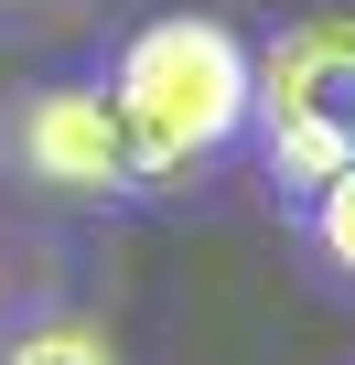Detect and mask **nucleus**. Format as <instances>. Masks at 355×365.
Wrapping results in <instances>:
<instances>
[{"label":"nucleus","instance_id":"obj_1","mask_svg":"<svg viewBox=\"0 0 355 365\" xmlns=\"http://www.w3.org/2000/svg\"><path fill=\"white\" fill-rule=\"evenodd\" d=\"M248 97H259V65L237 54L226 22H151L108 86V108L129 129V172H194L205 150L237 140Z\"/></svg>","mask_w":355,"mask_h":365},{"label":"nucleus","instance_id":"obj_2","mask_svg":"<svg viewBox=\"0 0 355 365\" xmlns=\"http://www.w3.org/2000/svg\"><path fill=\"white\" fill-rule=\"evenodd\" d=\"M248 118L269 129V161L291 182H323L355 172V11H312L291 22L269 54H259V97Z\"/></svg>","mask_w":355,"mask_h":365},{"label":"nucleus","instance_id":"obj_3","mask_svg":"<svg viewBox=\"0 0 355 365\" xmlns=\"http://www.w3.org/2000/svg\"><path fill=\"white\" fill-rule=\"evenodd\" d=\"M22 161L44 182H65V194H108V182L129 172V129L97 86H44L22 108Z\"/></svg>","mask_w":355,"mask_h":365},{"label":"nucleus","instance_id":"obj_4","mask_svg":"<svg viewBox=\"0 0 355 365\" xmlns=\"http://www.w3.org/2000/svg\"><path fill=\"white\" fill-rule=\"evenodd\" d=\"M0 365H119L108 322H33L22 344H0Z\"/></svg>","mask_w":355,"mask_h":365},{"label":"nucleus","instance_id":"obj_5","mask_svg":"<svg viewBox=\"0 0 355 365\" xmlns=\"http://www.w3.org/2000/svg\"><path fill=\"white\" fill-rule=\"evenodd\" d=\"M312 237H323V258H334V269H355V172H334V182H323Z\"/></svg>","mask_w":355,"mask_h":365}]
</instances>
